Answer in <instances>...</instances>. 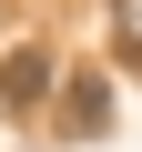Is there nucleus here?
Segmentation results:
<instances>
[{
    "instance_id": "obj_1",
    "label": "nucleus",
    "mask_w": 142,
    "mask_h": 152,
    "mask_svg": "<svg viewBox=\"0 0 142 152\" xmlns=\"http://www.w3.org/2000/svg\"><path fill=\"white\" fill-rule=\"evenodd\" d=\"M61 81H71V71H61V51H51V41H20L10 61H0V112H10V122H31Z\"/></svg>"
},
{
    "instance_id": "obj_2",
    "label": "nucleus",
    "mask_w": 142,
    "mask_h": 152,
    "mask_svg": "<svg viewBox=\"0 0 142 152\" xmlns=\"http://www.w3.org/2000/svg\"><path fill=\"white\" fill-rule=\"evenodd\" d=\"M61 132L71 142L112 132V81H102V71H71V81H61Z\"/></svg>"
},
{
    "instance_id": "obj_3",
    "label": "nucleus",
    "mask_w": 142,
    "mask_h": 152,
    "mask_svg": "<svg viewBox=\"0 0 142 152\" xmlns=\"http://www.w3.org/2000/svg\"><path fill=\"white\" fill-rule=\"evenodd\" d=\"M112 51L142 71V0H112Z\"/></svg>"
}]
</instances>
